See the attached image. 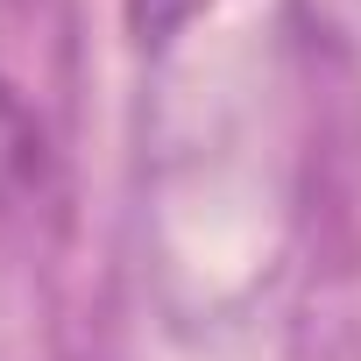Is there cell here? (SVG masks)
<instances>
[{"instance_id": "obj_1", "label": "cell", "mask_w": 361, "mask_h": 361, "mask_svg": "<svg viewBox=\"0 0 361 361\" xmlns=\"http://www.w3.org/2000/svg\"><path fill=\"white\" fill-rule=\"evenodd\" d=\"M43 170V135L29 121V106L15 99V85H0V206L22 199Z\"/></svg>"}, {"instance_id": "obj_2", "label": "cell", "mask_w": 361, "mask_h": 361, "mask_svg": "<svg viewBox=\"0 0 361 361\" xmlns=\"http://www.w3.org/2000/svg\"><path fill=\"white\" fill-rule=\"evenodd\" d=\"M199 8H206V0H128V22H135L142 43H170Z\"/></svg>"}]
</instances>
